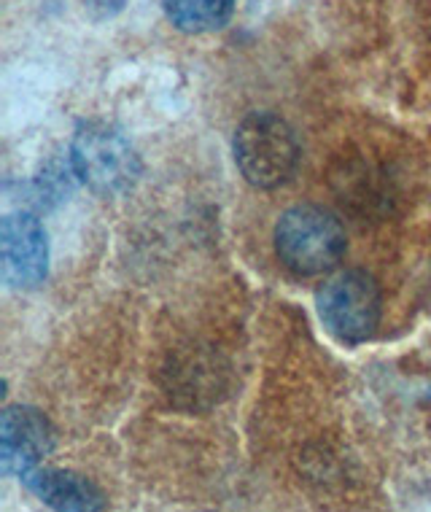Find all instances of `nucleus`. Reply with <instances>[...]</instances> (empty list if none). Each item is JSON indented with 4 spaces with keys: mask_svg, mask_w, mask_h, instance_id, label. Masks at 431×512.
Returning <instances> with one entry per match:
<instances>
[{
    "mask_svg": "<svg viewBox=\"0 0 431 512\" xmlns=\"http://www.w3.org/2000/svg\"><path fill=\"white\" fill-rule=\"evenodd\" d=\"M71 170L100 197L130 192L143 173L130 138L108 122H81L71 143Z\"/></svg>",
    "mask_w": 431,
    "mask_h": 512,
    "instance_id": "1",
    "label": "nucleus"
},
{
    "mask_svg": "<svg viewBox=\"0 0 431 512\" xmlns=\"http://www.w3.org/2000/svg\"><path fill=\"white\" fill-rule=\"evenodd\" d=\"M345 230L321 205H294L275 224V254L294 275H324L340 265Z\"/></svg>",
    "mask_w": 431,
    "mask_h": 512,
    "instance_id": "2",
    "label": "nucleus"
},
{
    "mask_svg": "<svg viewBox=\"0 0 431 512\" xmlns=\"http://www.w3.org/2000/svg\"><path fill=\"white\" fill-rule=\"evenodd\" d=\"M300 141L281 116L256 111L240 122L235 133V162L256 189H281L300 168Z\"/></svg>",
    "mask_w": 431,
    "mask_h": 512,
    "instance_id": "3",
    "label": "nucleus"
},
{
    "mask_svg": "<svg viewBox=\"0 0 431 512\" xmlns=\"http://www.w3.org/2000/svg\"><path fill=\"white\" fill-rule=\"evenodd\" d=\"M318 316L329 335L359 345L375 335L383 313L378 281L364 270H343L318 289Z\"/></svg>",
    "mask_w": 431,
    "mask_h": 512,
    "instance_id": "4",
    "label": "nucleus"
},
{
    "mask_svg": "<svg viewBox=\"0 0 431 512\" xmlns=\"http://www.w3.org/2000/svg\"><path fill=\"white\" fill-rule=\"evenodd\" d=\"M49 275V238L44 224L27 211L0 221V278L9 289H36Z\"/></svg>",
    "mask_w": 431,
    "mask_h": 512,
    "instance_id": "5",
    "label": "nucleus"
},
{
    "mask_svg": "<svg viewBox=\"0 0 431 512\" xmlns=\"http://www.w3.org/2000/svg\"><path fill=\"white\" fill-rule=\"evenodd\" d=\"M57 432L41 410L9 405L0 415V472L22 477L54 451Z\"/></svg>",
    "mask_w": 431,
    "mask_h": 512,
    "instance_id": "6",
    "label": "nucleus"
},
{
    "mask_svg": "<svg viewBox=\"0 0 431 512\" xmlns=\"http://www.w3.org/2000/svg\"><path fill=\"white\" fill-rule=\"evenodd\" d=\"M22 483L33 496L41 502L54 507V510H103L106 507V494L87 480L84 475L68 472V469L54 467H36L22 475Z\"/></svg>",
    "mask_w": 431,
    "mask_h": 512,
    "instance_id": "7",
    "label": "nucleus"
},
{
    "mask_svg": "<svg viewBox=\"0 0 431 512\" xmlns=\"http://www.w3.org/2000/svg\"><path fill=\"white\" fill-rule=\"evenodd\" d=\"M238 0H162V11L176 30L203 36L229 25Z\"/></svg>",
    "mask_w": 431,
    "mask_h": 512,
    "instance_id": "8",
    "label": "nucleus"
}]
</instances>
